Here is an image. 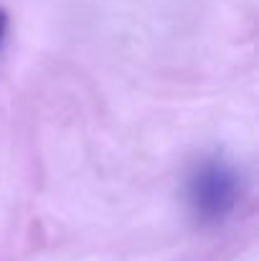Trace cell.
<instances>
[{
	"label": "cell",
	"mask_w": 259,
	"mask_h": 261,
	"mask_svg": "<svg viewBox=\"0 0 259 261\" xmlns=\"http://www.w3.org/2000/svg\"><path fill=\"white\" fill-rule=\"evenodd\" d=\"M188 205L201 223H216L231 213L239 198V177L221 158H203L191 168L185 182Z\"/></svg>",
	"instance_id": "cell-1"
},
{
	"label": "cell",
	"mask_w": 259,
	"mask_h": 261,
	"mask_svg": "<svg viewBox=\"0 0 259 261\" xmlns=\"http://www.w3.org/2000/svg\"><path fill=\"white\" fill-rule=\"evenodd\" d=\"M5 31H8V13L0 8V46H3V38H5Z\"/></svg>",
	"instance_id": "cell-2"
}]
</instances>
